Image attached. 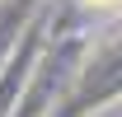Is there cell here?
<instances>
[{
	"mask_svg": "<svg viewBox=\"0 0 122 117\" xmlns=\"http://www.w3.org/2000/svg\"><path fill=\"white\" fill-rule=\"evenodd\" d=\"M85 5H94V10H117L122 0H85Z\"/></svg>",
	"mask_w": 122,
	"mask_h": 117,
	"instance_id": "1",
	"label": "cell"
}]
</instances>
